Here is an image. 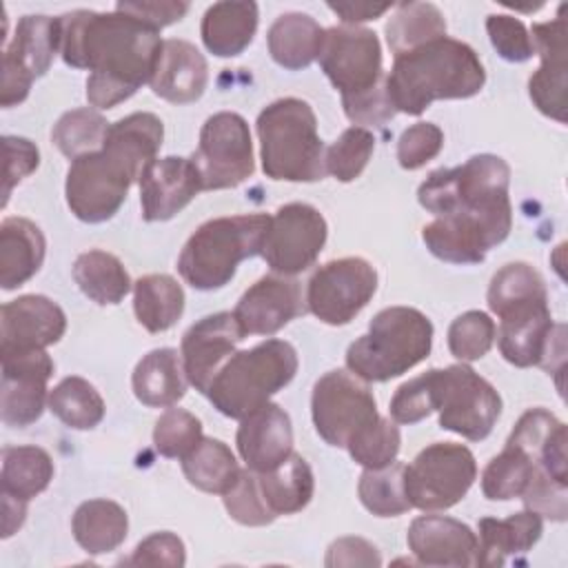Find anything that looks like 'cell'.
I'll return each mask as SVG.
<instances>
[{
	"instance_id": "60d3db41",
	"label": "cell",
	"mask_w": 568,
	"mask_h": 568,
	"mask_svg": "<svg viewBox=\"0 0 568 568\" xmlns=\"http://www.w3.org/2000/svg\"><path fill=\"white\" fill-rule=\"evenodd\" d=\"M49 410L69 428L91 430L104 417V399L91 382L71 375L49 390Z\"/></svg>"
},
{
	"instance_id": "ba28073f",
	"label": "cell",
	"mask_w": 568,
	"mask_h": 568,
	"mask_svg": "<svg viewBox=\"0 0 568 568\" xmlns=\"http://www.w3.org/2000/svg\"><path fill=\"white\" fill-rule=\"evenodd\" d=\"M475 477V455L466 446L435 442L404 466V493L410 508L446 510L466 497Z\"/></svg>"
},
{
	"instance_id": "d6a6232c",
	"label": "cell",
	"mask_w": 568,
	"mask_h": 568,
	"mask_svg": "<svg viewBox=\"0 0 568 568\" xmlns=\"http://www.w3.org/2000/svg\"><path fill=\"white\" fill-rule=\"evenodd\" d=\"M271 58L288 69L300 71L320 58L324 29L308 13H282L266 33Z\"/></svg>"
},
{
	"instance_id": "f907efd6",
	"label": "cell",
	"mask_w": 568,
	"mask_h": 568,
	"mask_svg": "<svg viewBox=\"0 0 568 568\" xmlns=\"http://www.w3.org/2000/svg\"><path fill=\"white\" fill-rule=\"evenodd\" d=\"M226 513L242 526H266L275 519L271 508L266 506L260 484H257V473L251 468L240 470V477L235 484L222 495Z\"/></svg>"
},
{
	"instance_id": "ab89813d",
	"label": "cell",
	"mask_w": 568,
	"mask_h": 568,
	"mask_svg": "<svg viewBox=\"0 0 568 568\" xmlns=\"http://www.w3.org/2000/svg\"><path fill=\"white\" fill-rule=\"evenodd\" d=\"M446 36L444 13L430 2H404L386 22V42L393 55L417 49Z\"/></svg>"
},
{
	"instance_id": "4fadbf2b",
	"label": "cell",
	"mask_w": 568,
	"mask_h": 568,
	"mask_svg": "<svg viewBox=\"0 0 568 568\" xmlns=\"http://www.w3.org/2000/svg\"><path fill=\"white\" fill-rule=\"evenodd\" d=\"M377 271L362 257H339L322 264L308 280L306 308L324 324H348L375 295Z\"/></svg>"
},
{
	"instance_id": "d4e9b609",
	"label": "cell",
	"mask_w": 568,
	"mask_h": 568,
	"mask_svg": "<svg viewBox=\"0 0 568 568\" xmlns=\"http://www.w3.org/2000/svg\"><path fill=\"white\" fill-rule=\"evenodd\" d=\"M237 453L253 473H268L293 453V426L288 413L273 402L240 419Z\"/></svg>"
},
{
	"instance_id": "5bb4252c",
	"label": "cell",
	"mask_w": 568,
	"mask_h": 568,
	"mask_svg": "<svg viewBox=\"0 0 568 568\" xmlns=\"http://www.w3.org/2000/svg\"><path fill=\"white\" fill-rule=\"evenodd\" d=\"M60 51V18L22 16L11 42L2 49V91L4 109L27 100L36 78L44 75Z\"/></svg>"
},
{
	"instance_id": "6125c7cd",
	"label": "cell",
	"mask_w": 568,
	"mask_h": 568,
	"mask_svg": "<svg viewBox=\"0 0 568 568\" xmlns=\"http://www.w3.org/2000/svg\"><path fill=\"white\" fill-rule=\"evenodd\" d=\"M324 564L328 568H335V566H379L382 557H379L377 548L371 541H366L362 537H342V539H337L328 546Z\"/></svg>"
},
{
	"instance_id": "836d02e7",
	"label": "cell",
	"mask_w": 568,
	"mask_h": 568,
	"mask_svg": "<svg viewBox=\"0 0 568 568\" xmlns=\"http://www.w3.org/2000/svg\"><path fill=\"white\" fill-rule=\"evenodd\" d=\"M71 530L82 550L104 555L126 539L129 517L126 510L111 499H89L75 508Z\"/></svg>"
},
{
	"instance_id": "c3c4849f",
	"label": "cell",
	"mask_w": 568,
	"mask_h": 568,
	"mask_svg": "<svg viewBox=\"0 0 568 568\" xmlns=\"http://www.w3.org/2000/svg\"><path fill=\"white\" fill-rule=\"evenodd\" d=\"M202 439V422L184 408H166L153 428L155 450L171 459L186 457Z\"/></svg>"
},
{
	"instance_id": "db71d44e",
	"label": "cell",
	"mask_w": 568,
	"mask_h": 568,
	"mask_svg": "<svg viewBox=\"0 0 568 568\" xmlns=\"http://www.w3.org/2000/svg\"><path fill=\"white\" fill-rule=\"evenodd\" d=\"M444 146V131L433 122H417L408 126L397 140V162L406 171L422 169L439 155Z\"/></svg>"
},
{
	"instance_id": "7a4b0ae2",
	"label": "cell",
	"mask_w": 568,
	"mask_h": 568,
	"mask_svg": "<svg viewBox=\"0 0 568 568\" xmlns=\"http://www.w3.org/2000/svg\"><path fill=\"white\" fill-rule=\"evenodd\" d=\"M484 82L486 71L475 49L448 36L395 55L384 78L393 109L408 115H422L435 100L473 98Z\"/></svg>"
},
{
	"instance_id": "9c48e42d",
	"label": "cell",
	"mask_w": 568,
	"mask_h": 568,
	"mask_svg": "<svg viewBox=\"0 0 568 568\" xmlns=\"http://www.w3.org/2000/svg\"><path fill=\"white\" fill-rule=\"evenodd\" d=\"M433 371L439 426L470 442L486 439L501 415V397L493 384L466 364Z\"/></svg>"
},
{
	"instance_id": "816d5d0a",
	"label": "cell",
	"mask_w": 568,
	"mask_h": 568,
	"mask_svg": "<svg viewBox=\"0 0 568 568\" xmlns=\"http://www.w3.org/2000/svg\"><path fill=\"white\" fill-rule=\"evenodd\" d=\"M435 410V371L404 382L390 399V417L395 424H417Z\"/></svg>"
},
{
	"instance_id": "7402d4cb",
	"label": "cell",
	"mask_w": 568,
	"mask_h": 568,
	"mask_svg": "<svg viewBox=\"0 0 568 568\" xmlns=\"http://www.w3.org/2000/svg\"><path fill=\"white\" fill-rule=\"evenodd\" d=\"M67 331L64 311L44 295H20L2 306L0 351H44Z\"/></svg>"
},
{
	"instance_id": "74e56055",
	"label": "cell",
	"mask_w": 568,
	"mask_h": 568,
	"mask_svg": "<svg viewBox=\"0 0 568 568\" xmlns=\"http://www.w3.org/2000/svg\"><path fill=\"white\" fill-rule=\"evenodd\" d=\"M73 280L80 291L95 304H120L131 291V277L124 264L106 251L91 248L75 257Z\"/></svg>"
},
{
	"instance_id": "f35d334b",
	"label": "cell",
	"mask_w": 568,
	"mask_h": 568,
	"mask_svg": "<svg viewBox=\"0 0 568 568\" xmlns=\"http://www.w3.org/2000/svg\"><path fill=\"white\" fill-rule=\"evenodd\" d=\"M240 466L231 448L222 439L202 437L200 444L182 457V473L189 479L191 486L204 490L224 495L235 479L240 477Z\"/></svg>"
},
{
	"instance_id": "e7e4bbea",
	"label": "cell",
	"mask_w": 568,
	"mask_h": 568,
	"mask_svg": "<svg viewBox=\"0 0 568 568\" xmlns=\"http://www.w3.org/2000/svg\"><path fill=\"white\" fill-rule=\"evenodd\" d=\"M27 515V501L2 495V537H11L24 521Z\"/></svg>"
},
{
	"instance_id": "681fc988",
	"label": "cell",
	"mask_w": 568,
	"mask_h": 568,
	"mask_svg": "<svg viewBox=\"0 0 568 568\" xmlns=\"http://www.w3.org/2000/svg\"><path fill=\"white\" fill-rule=\"evenodd\" d=\"M497 326L484 311H466L453 320L448 328V348L453 357L462 362L481 359L493 342H495Z\"/></svg>"
},
{
	"instance_id": "1f68e13d",
	"label": "cell",
	"mask_w": 568,
	"mask_h": 568,
	"mask_svg": "<svg viewBox=\"0 0 568 568\" xmlns=\"http://www.w3.org/2000/svg\"><path fill=\"white\" fill-rule=\"evenodd\" d=\"M138 402L151 408H164L180 402L186 393L182 355L175 348H155L146 353L131 377Z\"/></svg>"
},
{
	"instance_id": "277c9868",
	"label": "cell",
	"mask_w": 568,
	"mask_h": 568,
	"mask_svg": "<svg viewBox=\"0 0 568 568\" xmlns=\"http://www.w3.org/2000/svg\"><path fill=\"white\" fill-rule=\"evenodd\" d=\"M262 171L271 180L317 182L326 178V149L308 102L280 98L257 115Z\"/></svg>"
},
{
	"instance_id": "484cf974",
	"label": "cell",
	"mask_w": 568,
	"mask_h": 568,
	"mask_svg": "<svg viewBox=\"0 0 568 568\" xmlns=\"http://www.w3.org/2000/svg\"><path fill=\"white\" fill-rule=\"evenodd\" d=\"M555 322L550 317L548 300L519 304L499 315V351L506 362L519 368L539 366L552 333Z\"/></svg>"
},
{
	"instance_id": "f6af8a7d",
	"label": "cell",
	"mask_w": 568,
	"mask_h": 568,
	"mask_svg": "<svg viewBox=\"0 0 568 568\" xmlns=\"http://www.w3.org/2000/svg\"><path fill=\"white\" fill-rule=\"evenodd\" d=\"M535 462L517 446L506 444L504 450L488 462L481 473V493L493 501H506L521 497L530 477Z\"/></svg>"
},
{
	"instance_id": "8d00e7d4",
	"label": "cell",
	"mask_w": 568,
	"mask_h": 568,
	"mask_svg": "<svg viewBox=\"0 0 568 568\" xmlns=\"http://www.w3.org/2000/svg\"><path fill=\"white\" fill-rule=\"evenodd\" d=\"M53 479V462L40 446H4L0 470V495L22 501L33 499Z\"/></svg>"
},
{
	"instance_id": "30bf717a",
	"label": "cell",
	"mask_w": 568,
	"mask_h": 568,
	"mask_svg": "<svg viewBox=\"0 0 568 568\" xmlns=\"http://www.w3.org/2000/svg\"><path fill=\"white\" fill-rule=\"evenodd\" d=\"M202 191L233 189L253 175V142L246 120L233 111L213 113L202 131L197 151L191 155Z\"/></svg>"
},
{
	"instance_id": "d590c367",
	"label": "cell",
	"mask_w": 568,
	"mask_h": 568,
	"mask_svg": "<svg viewBox=\"0 0 568 568\" xmlns=\"http://www.w3.org/2000/svg\"><path fill=\"white\" fill-rule=\"evenodd\" d=\"M133 311L149 333H162L182 317L184 291L171 275H144L133 284Z\"/></svg>"
},
{
	"instance_id": "11a10c76",
	"label": "cell",
	"mask_w": 568,
	"mask_h": 568,
	"mask_svg": "<svg viewBox=\"0 0 568 568\" xmlns=\"http://www.w3.org/2000/svg\"><path fill=\"white\" fill-rule=\"evenodd\" d=\"M566 484L552 479L539 464L532 468V477L521 495L528 510H535L541 517H550L555 521H564L568 515V497Z\"/></svg>"
},
{
	"instance_id": "680465c9",
	"label": "cell",
	"mask_w": 568,
	"mask_h": 568,
	"mask_svg": "<svg viewBox=\"0 0 568 568\" xmlns=\"http://www.w3.org/2000/svg\"><path fill=\"white\" fill-rule=\"evenodd\" d=\"M2 146H4V158H7V166H4V200L2 206L7 204L11 189L22 182L29 173H33L40 164V151L38 146L27 140V138H18V135H4L2 138Z\"/></svg>"
},
{
	"instance_id": "f546056e",
	"label": "cell",
	"mask_w": 568,
	"mask_h": 568,
	"mask_svg": "<svg viewBox=\"0 0 568 568\" xmlns=\"http://www.w3.org/2000/svg\"><path fill=\"white\" fill-rule=\"evenodd\" d=\"M477 537V566L495 568L504 566L510 555L530 550L541 537L544 521L535 510H521L506 519L484 517L479 519Z\"/></svg>"
},
{
	"instance_id": "4dcf8cb0",
	"label": "cell",
	"mask_w": 568,
	"mask_h": 568,
	"mask_svg": "<svg viewBox=\"0 0 568 568\" xmlns=\"http://www.w3.org/2000/svg\"><path fill=\"white\" fill-rule=\"evenodd\" d=\"M257 18L255 2H215L200 24L202 42L217 58H235L253 42Z\"/></svg>"
},
{
	"instance_id": "7bdbcfd3",
	"label": "cell",
	"mask_w": 568,
	"mask_h": 568,
	"mask_svg": "<svg viewBox=\"0 0 568 568\" xmlns=\"http://www.w3.org/2000/svg\"><path fill=\"white\" fill-rule=\"evenodd\" d=\"M357 495L362 506L377 517H397L410 510L404 493V464L393 462L384 468H364Z\"/></svg>"
},
{
	"instance_id": "cb8c5ba5",
	"label": "cell",
	"mask_w": 568,
	"mask_h": 568,
	"mask_svg": "<svg viewBox=\"0 0 568 568\" xmlns=\"http://www.w3.org/2000/svg\"><path fill=\"white\" fill-rule=\"evenodd\" d=\"M510 231L470 215H442L422 229L426 248L450 264H477L486 253L501 244Z\"/></svg>"
},
{
	"instance_id": "6da1fadb",
	"label": "cell",
	"mask_w": 568,
	"mask_h": 568,
	"mask_svg": "<svg viewBox=\"0 0 568 568\" xmlns=\"http://www.w3.org/2000/svg\"><path fill=\"white\" fill-rule=\"evenodd\" d=\"M162 42L158 29L122 11L60 16V55L69 67L91 71L87 100L95 109H113L151 82Z\"/></svg>"
},
{
	"instance_id": "ffe728a7",
	"label": "cell",
	"mask_w": 568,
	"mask_h": 568,
	"mask_svg": "<svg viewBox=\"0 0 568 568\" xmlns=\"http://www.w3.org/2000/svg\"><path fill=\"white\" fill-rule=\"evenodd\" d=\"M564 7L559 9V16L550 22H535L530 29L532 47L537 55L541 58L539 69L528 80V93L535 106L557 120L566 122V18L561 16Z\"/></svg>"
},
{
	"instance_id": "603a6c76",
	"label": "cell",
	"mask_w": 568,
	"mask_h": 568,
	"mask_svg": "<svg viewBox=\"0 0 568 568\" xmlns=\"http://www.w3.org/2000/svg\"><path fill=\"white\" fill-rule=\"evenodd\" d=\"M406 541L422 566H477V535L453 517L422 515L413 519Z\"/></svg>"
},
{
	"instance_id": "52a82bcc",
	"label": "cell",
	"mask_w": 568,
	"mask_h": 568,
	"mask_svg": "<svg viewBox=\"0 0 568 568\" xmlns=\"http://www.w3.org/2000/svg\"><path fill=\"white\" fill-rule=\"evenodd\" d=\"M297 353L284 339H266L233 353L213 377L206 397L226 417L242 419L264 406L297 373Z\"/></svg>"
},
{
	"instance_id": "ac0fdd59",
	"label": "cell",
	"mask_w": 568,
	"mask_h": 568,
	"mask_svg": "<svg viewBox=\"0 0 568 568\" xmlns=\"http://www.w3.org/2000/svg\"><path fill=\"white\" fill-rule=\"evenodd\" d=\"M246 337L233 313L222 311L197 320L182 337V366L189 384L204 393L235 346Z\"/></svg>"
},
{
	"instance_id": "3957f363",
	"label": "cell",
	"mask_w": 568,
	"mask_h": 568,
	"mask_svg": "<svg viewBox=\"0 0 568 568\" xmlns=\"http://www.w3.org/2000/svg\"><path fill=\"white\" fill-rule=\"evenodd\" d=\"M508 184L510 166L506 160L493 153H479L462 166L433 171L419 184L417 200L435 217L459 213L510 229L513 206Z\"/></svg>"
},
{
	"instance_id": "91938a15",
	"label": "cell",
	"mask_w": 568,
	"mask_h": 568,
	"mask_svg": "<svg viewBox=\"0 0 568 568\" xmlns=\"http://www.w3.org/2000/svg\"><path fill=\"white\" fill-rule=\"evenodd\" d=\"M344 113L351 122L355 124H375L382 126L384 122H388L397 111L393 109L388 95H386V87H377L359 98H351V100H342Z\"/></svg>"
},
{
	"instance_id": "83f0119b",
	"label": "cell",
	"mask_w": 568,
	"mask_h": 568,
	"mask_svg": "<svg viewBox=\"0 0 568 568\" xmlns=\"http://www.w3.org/2000/svg\"><path fill=\"white\" fill-rule=\"evenodd\" d=\"M164 138L162 120L155 113L138 111L109 124L102 151L140 182L144 169L155 160Z\"/></svg>"
},
{
	"instance_id": "5b68a950",
	"label": "cell",
	"mask_w": 568,
	"mask_h": 568,
	"mask_svg": "<svg viewBox=\"0 0 568 568\" xmlns=\"http://www.w3.org/2000/svg\"><path fill=\"white\" fill-rule=\"evenodd\" d=\"M433 348L430 320L410 306L382 308L346 351V368L364 382H388L404 375Z\"/></svg>"
},
{
	"instance_id": "6f0895ef",
	"label": "cell",
	"mask_w": 568,
	"mask_h": 568,
	"mask_svg": "<svg viewBox=\"0 0 568 568\" xmlns=\"http://www.w3.org/2000/svg\"><path fill=\"white\" fill-rule=\"evenodd\" d=\"M561 422L546 408H528L519 422L515 424L510 437L506 444L521 448L532 462H537V455L544 446V442L550 437V433L559 426Z\"/></svg>"
},
{
	"instance_id": "9a60e30c",
	"label": "cell",
	"mask_w": 568,
	"mask_h": 568,
	"mask_svg": "<svg viewBox=\"0 0 568 568\" xmlns=\"http://www.w3.org/2000/svg\"><path fill=\"white\" fill-rule=\"evenodd\" d=\"M326 235V220L315 206L291 202L271 215L260 255L273 273L293 277L315 264Z\"/></svg>"
},
{
	"instance_id": "9f6ffc18",
	"label": "cell",
	"mask_w": 568,
	"mask_h": 568,
	"mask_svg": "<svg viewBox=\"0 0 568 568\" xmlns=\"http://www.w3.org/2000/svg\"><path fill=\"white\" fill-rule=\"evenodd\" d=\"M186 561L184 544L178 535L162 530L153 532L146 539H142L133 555L124 561L129 566H166V568H180Z\"/></svg>"
},
{
	"instance_id": "7dc6e473",
	"label": "cell",
	"mask_w": 568,
	"mask_h": 568,
	"mask_svg": "<svg viewBox=\"0 0 568 568\" xmlns=\"http://www.w3.org/2000/svg\"><path fill=\"white\" fill-rule=\"evenodd\" d=\"M375 149V135L364 126H348L326 149V173L339 182H353L366 169Z\"/></svg>"
},
{
	"instance_id": "7c38bea8",
	"label": "cell",
	"mask_w": 568,
	"mask_h": 568,
	"mask_svg": "<svg viewBox=\"0 0 568 568\" xmlns=\"http://www.w3.org/2000/svg\"><path fill=\"white\" fill-rule=\"evenodd\" d=\"M317 60L342 100L359 98L384 84L382 47L371 29H324V42Z\"/></svg>"
},
{
	"instance_id": "f1b7e54d",
	"label": "cell",
	"mask_w": 568,
	"mask_h": 568,
	"mask_svg": "<svg viewBox=\"0 0 568 568\" xmlns=\"http://www.w3.org/2000/svg\"><path fill=\"white\" fill-rule=\"evenodd\" d=\"M44 235L27 217H7L0 224V286L13 291L29 282L44 262Z\"/></svg>"
},
{
	"instance_id": "e0dca14e",
	"label": "cell",
	"mask_w": 568,
	"mask_h": 568,
	"mask_svg": "<svg viewBox=\"0 0 568 568\" xmlns=\"http://www.w3.org/2000/svg\"><path fill=\"white\" fill-rule=\"evenodd\" d=\"M2 393L0 415L7 426L24 428L40 419L49 402L47 382L53 375V359L47 351H0Z\"/></svg>"
},
{
	"instance_id": "ee69618b",
	"label": "cell",
	"mask_w": 568,
	"mask_h": 568,
	"mask_svg": "<svg viewBox=\"0 0 568 568\" xmlns=\"http://www.w3.org/2000/svg\"><path fill=\"white\" fill-rule=\"evenodd\" d=\"M106 131L109 122L104 120V115L91 106H82L60 115V120L53 124L51 142L62 155L75 160L80 155L100 151Z\"/></svg>"
},
{
	"instance_id": "8fae6325",
	"label": "cell",
	"mask_w": 568,
	"mask_h": 568,
	"mask_svg": "<svg viewBox=\"0 0 568 568\" xmlns=\"http://www.w3.org/2000/svg\"><path fill=\"white\" fill-rule=\"evenodd\" d=\"M311 415L317 435L335 448H346L355 433L379 417L375 397L364 379L339 368L315 382Z\"/></svg>"
},
{
	"instance_id": "be15d7a7",
	"label": "cell",
	"mask_w": 568,
	"mask_h": 568,
	"mask_svg": "<svg viewBox=\"0 0 568 568\" xmlns=\"http://www.w3.org/2000/svg\"><path fill=\"white\" fill-rule=\"evenodd\" d=\"M393 4L382 2V4H373V2H328V9L339 16L342 22L355 24V22H366V20H375L382 13H386Z\"/></svg>"
},
{
	"instance_id": "b9f144b4",
	"label": "cell",
	"mask_w": 568,
	"mask_h": 568,
	"mask_svg": "<svg viewBox=\"0 0 568 568\" xmlns=\"http://www.w3.org/2000/svg\"><path fill=\"white\" fill-rule=\"evenodd\" d=\"M488 308L499 317L501 313L528 304L548 300L544 277L526 262H510L501 266L488 286Z\"/></svg>"
},
{
	"instance_id": "d6986e66",
	"label": "cell",
	"mask_w": 568,
	"mask_h": 568,
	"mask_svg": "<svg viewBox=\"0 0 568 568\" xmlns=\"http://www.w3.org/2000/svg\"><path fill=\"white\" fill-rule=\"evenodd\" d=\"M304 313L306 297H302L300 282L280 273L260 277L233 311L246 335H273Z\"/></svg>"
},
{
	"instance_id": "4316f807",
	"label": "cell",
	"mask_w": 568,
	"mask_h": 568,
	"mask_svg": "<svg viewBox=\"0 0 568 568\" xmlns=\"http://www.w3.org/2000/svg\"><path fill=\"white\" fill-rule=\"evenodd\" d=\"M209 82V67L195 44L186 40H164L151 75V91L173 104L195 102Z\"/></svg>"
},
{
	"instance_id": "94428289",
	"label": "cell",
	"mask_w": 568,
	"mask_h": 568,
	"mask_svg": "<svg viewBox=\"0 0 568 568\" xmlns=\"http://www.w3.org/2000/svg\"><path fill=\"white\" fill-rule=\"evenodd\" d=\"M115 11H122L126 16H133L138 20H142L144 24L153 27V29H162L169 27L178 20L184 18V13L189 11V2H175V0H142V2H118Z\"/></svg>"
},
{
	"instance_id": "2e32d148",
	"label": "cell",
	"mask_w": 568,
	"mask_h": 568,
	"mask_svg": "<svg viewBox=\"0 0 568 568\" xmlns=\"http://www.w3.org/2000/svg\"><path fill=\"white\" fill-rule=\"evenodd\" d=\"M133 178L102 149L71 162L64 195L71 213L89 224L111 220L126 200Z\"/></svg>"
},
{
	"instance_id": "f5cc1de1",
	"label": "cell",
	"mask_w": 568,
	"mask_h": 568,
	"mask_svg": "<svg viewBox=\"0 0 568 568\" xmlns=\"http://www.w3.org/2000/svg\"><path fill=\"white\" fill-rule=\"evenodd\" d=\"M486 31L495 51L508 62H526L535 55L532 38L519 18L493 13L486 18Z\"/></svg>"
},
{
	"instance_id": "bcb514c9",
	"label": "cell",
	"mask_w": 568,
	"mask_h": 568,
	"mask_svg": "<svg viewBox=\"0 0 568 568\" xmlns=\"http://www.w3.org/2000/svg\"><path fill=\"white\" fill-rule=\"evenodd\" d=\"M399 444L402 437L397 424L379 415L373 424L353 435L346 450L364 468H384L397 459Z\"/></svg>"
},
{
	"instance_id": "44dd1931",
	"label": "cell",
	"mask_w": 568,
	"mask_h": 568,
	"mask_svg": "<svg viewBox=\"0 0 568 568\" xmlns=\"http://www.w3.org/2000/svg\"><path fill=\"white\" fill-rule=\"evenodd\" d=\"M202 180L191 158H155L140 178L142 220L164 222L178 215L197 193Z\"/></svg>"
},
{
	"instance_id": "e575fe53",
	"label": "cell",
	"mask_w": 568,
	"mask_h": 568,
	"mask_svg": "<svg viewBox=\"0 0 568 568\" xmlns=\"http://www.w3.org/2000/svg\"><path fill=\"white\" fill-rule=\"evenodd\" d=\"M257 484L266 506L275 517L302 510L311 501L315 490L313 470L297 453H291L273 470L257 473Z\"/></svg>"
},
{
	"instance_id": "8992f818",
	"label": "cell",
	"mask_w": 568,
	"mask_h": 568,
	"mask_svg": "<svg viewBox=\"0 0 568 568\" xmlns=\"http://www.w3.org/2000/svg\"><path fill=\"white\" fill-rule=\"evenodd\" d=\"M268 222L266 213H248L200 224L178 257L182 280L197 291L226 286L242 260L260 255Z\"/></svg>"
}]
</instances>
